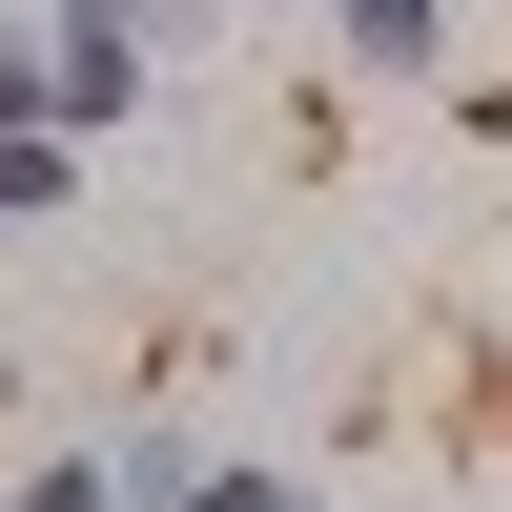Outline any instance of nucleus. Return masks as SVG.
<instances>
[{"instance_id":"3","label":"nucleus","mask_w":512,"mask_h":512,"mask_svg":"<svg viewBox=\"0 0 512 512\" xmlns=\"http://www.w3.org/2000/svg\"><path fill=\"white\" fill-rule=\"evenodd\" d=\"M185 512H308V492H287V472H246V451H205V492Z\"/></svg>"},{"instance_id":"2","label":"nucleus","mask_w":512,"mask_h":512,"mask_svg":"<svg viewBox=\"0 0 512 512\" xmlns=\"http://www.w3.org/2000/svg\"><path fill=\"white\" fill-rule=\"evenodd\" d=\"M62 185H82V144H41V123H21V144H0V226H41Z\"/></svg>"},{"instance_id":"4","label":"nucleus","mask_w":512,"mask_h":512,"mask_svg":"<svg viewBox=\"0 0 512 512\" xmlns=\"http://www.w3.org/2000/svg\"><path fill=\"white\" fill-rule=\"evenodd\" d=\"M205 21H287V0H205Z\"/></svg>"},{"instance_id":"1","label":"nucleus","mask_w":512,"mask_h":512,"mask_svg":"<svg viewBox=\"0 0 512 512\" xmlns=\"http://www.w3.org/2000/svg\"><path fill=\"white\" fill-rule=\"evenodd\" d=\"M328 41L369 82H451V0H328Z\"/></svg>"}]
</instances>
